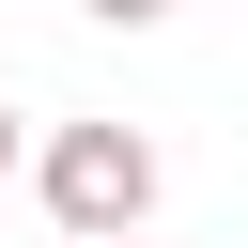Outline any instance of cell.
I'll return each instance as SVG.
<instances>
[{
  "label": "cell",
  "instance_id": "6da1fadb",
  "mask_svg": "<svg viewBox=\"0 0 248 248\" xmlns=\"http://www.w3.org/2000/svg\"><path fill=\"white\" fill-rule=\"evenodd\" d=\"M31 202H46L78 248H108V232L155 217V140H140V124H46V140H31Z\"/></svg>",
  "mask_w": 248,
  "mask_h": 248
},
{
  "label": "cell",
  "instance_id": "7a4b0ae2",
  "mask_svg": "<svg viewBox=\"0 0 248 248\" xmlns=\"http://www.w3.org/2000/svg\"><path fill=\"white\" fill-rule=\"evenodd\" d=\"M78 16H93V31H155L170 0H78Z\"/></svg>",
  "mask_w": 248,
  "mask_h": 248
},
{
  "label": "cell",
  "instance_id": "3957f363",
  "mask_svg": "<svg viewBox=\"0 0 248 248\" xmlns=\"http://www.w3.org/2000/svg\"><path fill=\"white\" fill-rule=\"evenodd\" d=\"M16 170H31V124H16V93H0V186H16Z\"/></svg>",
  "mask_w": 248,
  "mask_h": 248
},
{
  "label": "cell",
  "instance_id": "277c9868",
  "mask_svg": "<svg viewBox=\"0 0 248 248\" xmlns=\"http://www.w3.org/2000/svg\"><path fill=\"white\" fill-rule=\"evenodd\" d=\"M108 248H140V232H108Z\"/></svg>",
  "mask_w": 248,
  "mask_h": 248
}]
</instances>
